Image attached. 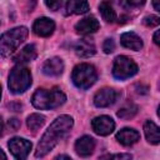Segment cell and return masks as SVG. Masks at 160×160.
I'll return each instance as SVG.
<instances>
[{"label": "cell", "instance_id": "3957f363", "mask_svg": "<svg viewBox=\"0 0 160 160\" xmlns=\"http://www.w3.org/2000/svg\"><path fill=\"white\" fill-rule=\"evenodd\" d=\"M28 35L29 30L26 26H18L4 32L0 36V56H10L25 41Z\"/></svg>", "mask_w": 160, "mask_h": 160}, {"label": "cell", "instance_id": "d4e9b609", "mask_svg": "<svg viewBox=\"0 0 160 160\" xmlns=\"http://www.w3.org/2000/svg\"><path fill=\"white\" fill-rule=\"evenodd\" d=\"M102 50L106 52V54H110L115 50V42L112 39H106L102 44Z\"/></svg>", "mask_w": 160, "mask_h": 160}, {"label": "cell", "instance_id": "6da1fadb", "mask_svg": "<svg viewBox=\"0 0 160 160\" xmlns=\"http://www.w3.org/2000/svg\"><path fill=\"white\" fill-rule=\"evenodd\" d=\"M72 125L74 120L70 115L58 116L41 136L35 150V158H44L45 155H48L56 146V144L71 130Z\"/></svg>", "mask_w": 160, "mask_h": 160}, {"label": "cell", "instance_id": "ba28073f", "mask_svg": "<svg viewBox=\"0 0 160 160\" xmlns=\"http://www.w3.org/2000/svg\"><path fill=\"white\" fill-rule=\"evenodd\" d=\"M91 128L92 130L101 136H106L109 134H111L115 129V122L114 120L108 116V115H101V116H96L95 119H92L91 121Z\"/></svg>", "mask_w": 160, "mask_h": 160}, {"label": "cell", "instance_id": "277c9868", "mask_svg": "<svg viewBox=\"0 0 160 160\" xmlns=\"http://www.w3.org/2000/svg\"><path fill=\"white\" fill-rule=\"evenodd\" d=\"M9 89L12 94H21L31 85V72L24 65H16L9 74Z\"/></svg>", "mask_w": 160, "mask_h": 160}, {"label": "cell", "instance_id": "5b68a950", "mask_svg": "<svg viewBox=\"0 0 160 160\" xmlns=\"http://www.w3.org/2000/svg\"><path fill=\"white\" fill-rule=\"evenodd\" d=\"M98 79V72L94 65L88 62H81L76 65L71 72V80L79 89H89L95 84Z\"/></svg>", "mask_w": 160, "mask_h": 160}, {"label": "cell", "instance_id": "2e32d148", "mask_svg": "<svg viewBox=\"0 0 160 160\" xmlns=\"http://www.w3.org/2000/svg\"><path fill=\"white\" fill-rule=\"evenodd\" d=\"M74 50L76 52L78 56L80 58H90L95 54L96 48L94 45V42L89 39H81L79 41L75 42L74 45Z\"/></svg>", "mask_w": 160, "mask_h": 160}, {"label": "cell", "instance_id": "4316f807", "mask_svg": "<svg viewBox=\"0 0 160 160\" xmlns=\"http://www.w3.org/2000/svg\"><path fill=\"white\" fill-rule=\"evenodd\" d=\"M9 126L12 129V130H16L19 126H20V121L18 119H11L9 120Z\"/></svg>", "mask_w": 160, "mask_h": 160}, {"label": "cell", "instance_id": "cb8c5ba5", "mask_svg": "<svg viewBox=\"0 0 160 160\" xmlns=\"http://www.w3.org/2000/svg\"><path fill=\"white\" fill-rule=\"evenodd\" d=\"M160 22V19L159 16H155V15H150V16H146L144 18V24L146 26H150V28H154V26H158Z\"/></svg>", "mask_w": 160, "mask_h": 160}, {"label": "cell", "instance_id": "5bb4252c", "mask_svg": "<svg viewBox=\"0 0 160 160\" xmlns=\"http://www.w3.org/2000/svg\"><path fill=\"white\" fill-rule=\"evenodd\" d=\"M139 139H140V134L131 128H124L116 132V140L124 146H130L138 142Z\"/></svg>", "mask_w": 160, "mask_h": 160}, {"label": "cell", "instance_id": "9c48e42d", "mask_svg": "<svg viewBox=\"0 0 160 160\" xmlns=\"http://www.w3.org/2000/svg\"><path fill=\"white\" fill-rule=\"evenodd\" d=\"M119 96V92L111 88H104L99 90L94 96V104L98 108H108L112 105Z\"/></svg>", "mask_w": 160, "mask_h": 160}, {"label": "cell", "instance_id": "1f68e13d", "mask_svg": "<svg viewBox=\"0 0 160 160\" xmlns=\"http://www.w3.org/2000/svg\"><path fill=\"white\" fill-rule=\"evenodd\" d=\"M152 5H154V8H155V10H156V11H160V6H159V2H156V1H155V2H152Z\"/></svg>", "mask_w": 160, "mask_h": 160}, {"label": "cell", "instance_id": "d6986e66", "mask_svg": "<svg viewBox=\"0 0 160 160\" xmlns=\"http://www.w3.org/2000/svg\"><path fill=\"white\" fill-rule=\"evenodd\" d=\"M89 11V2L88 1H75L70 0L65 4V15L71 14H85Z\"/></svg>", "mask_w": 160, "mask_h": 160}, {"label": "cell", "instance_id": "30bf717a", "mask_svg": "<svg viewBox=\"0 0 160 160\" xmlns=\"http://www.w3.org/2000/svg\"><path fill=\"white\" fill-rule=\"evenodd\" d=\"M32 30L38 36L48 38L55 30V22L49 18H39L32 25Z\"/></svg>", "mask_w": 160, "mask_h": 160}, {"label": "cell", "instance_id": "9a60e30c", "mask_svg": "<svg viewBox=\"0 0 160 160\" xmlns=\"http://www.w3.org/2000/svg\"><path fill=\"white\" fill-rule=\"evenodd\" d=\"M36 56H38L36 46H35L34 44H29V45L24 46V48L14 56V61H15L18 65H21V64H25V62H29V61L35 60Z\"/></svg>", "mask_w": 160, "mask_h": 160}, {"label": "cell", "instance_id": "f546056e", "mask_svg": "<svg viewBox=\"0 0 160 160\" xmlns=\"http://www.w3.org/2000/svg\"><path fill=\"white\" fill-rule=\"evenodd\" d=\"M0 160H8V159H6V155H5V152L1 150V148H0Z\"/></svg>", "mask_w": 160, "mask_h": 160}, {"label": "cell", "instance_id": "7402d4cb", "mask_svg": "<svg viewBox=\"0 0 160 160\" xmlns=\"http://www.w3.org/2000/svg\"><path fill=\"white\" fill-rule=\"evenodd\" d=\"M138 112V106L134 104V102H126L122 108H120V110L118 111V116L120 119H131L136 115Z\"/></svg>", "mask_w": 160, "mask_h": 160}, {"label": "cell", "instance_id": "603a6c76", "mask_svg": "<svg viewBox=\"0 0 160 160\" xmlns=\"http://www.w3.org/2000/svg\"><path fill=\"white\" fill-rule=\"evenodd\" d=\"M101 160H132V156L128 152H121V154H112L102 158Z\"/></svg>", "mask_w": 160, "mask_h": 160}, {"label": "cell", "instance_id": "f1b7e54d", "mask_svg": "<svg viewBox=\"0 0 160 160\" xmlns=\"http://www.w3.org/2000/svg\"><path fill=\"white\" fill-rule=\"evenodd\" d=\"M159 35H160V31H159V30H156V31H155V34H154V42H155L156 45H159V44H160Z\"/></svg>", "mask_w": 160, "mask_h": 160}, {"label": "cell", "instance_id": "7c38bea8", "mask_svg": "<svg viewBox=\"0 0 160 160\" xmlns=\"http://www.w3.org/2000/svg\"><path fill=\"white\" fill-rule=\"evenodd\" d=\"M100 28L99 21L96 20V18L94 16H88L81 19L79 22H76L75 25V30L78 34L81 35H88V34H92L95 31H98Z\"/></svg>", "mask_w": 160, "mask_h": 160}, {"label": "cell", "instance_id": "ac0fdd59", "mask_svg": "<svg viewBox=\"0 0 160 160\" xmlns=\"http://www.w3.org/2000/svg\"><path fill=\"white\" fill-rule=\"evenodd\" d=\"M144 132L146 136V140L154 145H158L160 142V131H159V126L154 122L148 120L144 124Z\"/></svg>", "mask_w": 160, "mask_h": 160}, {"label": "cell", "instance_id": "52a82bcc", "mask_svg": "<svg viewBox=\"0 0 160 160\" xmlns=\"http://www.w3.org/2000/svg\"><path fill=\"white\" fill-rule=\"evenodd\" d=\"M8 146L10 149V152L16 160H26L30 150H31V142L24 138H12L9 140Z\"/></svg>", "mask_w": 160, "mask_h": 160}, {"label": "cell", "instance_id": "8fae6325", "mask_svg": "<svg viewBox=\"0 0 160 160\" xmlns=\"http://www.w3.org/2000/svg\"><path fill=\"white\" fill-rule=\"evenodd\" d=\"M95 149V140L89 136V135H84L81 138H79L75 142V151L79 156H89L94 152Z\"/></svg>", "mask_w": 160, "mask_h": 160}, {"label": "cell", "instance_id": "44dd1931", "mask_svg": "<svg viewBox=\"0 0 160 160\" xmlns=\"http://www.w3.org/2000/svg\"><path fill=\"white\" fill-rule=\"evenodd\" d=\"M26 124H28V128L31 131H36V130H39L45 124V116L41 115V114H36V112L31 114V115L28 116Z\"/></svg>", "mask_w": 160, "mask_h": 160}, {"label": "cell", "instance_id": "484cf974", "mask_svg": "<svg viewBox=\"0 0 160 160\" xmlns=\"http://www.w3.org/2000/svg\"><path fill=\"white\" fill-rule=\"evenodd\" d=\"M45 5L48 6V8H50L51 10H58L61 5H62V2L61 1H45Z\"/></svg>", "mask_w": 160, "mask_h": 160}, {"label": "cell", "instance_id": "4dcf8cb0", "mask_svg": "<svg viewBox=\"0 0 160 160\" xmlns=\"http://www.w3.org/2000/svg\"><path fill=\"white\" fill-rule=\"evenodd\" d=\"M2 130H4V122H2V119L0 116V136L2 135Z\"/></svg>", "mask_w": 160, "mask_h": 160}, {"label": "cell", "instance_id": "7a4b0ae2", "mask_svg": "<svg viewBox=\"0 0 160 160\" xmlns=\"http://www.w3.org/2000/svg\"><path fill=\"white\" fill-rule=\"evenodd\" d=\"M65 101H66V95L59 88L38 89L31 98L32 105L40 110L55 109V108L62 105Z\"/></svg>", "mask_w": 160, "mask_h": 160}, {"label": "cell", "instance_id": "e0dca14e", "mask_svg": "<svg viewBox=\"0 0 160 160\" xmlns=\"http://www.w3.org/2000/svg\"><path fill=\"white\" fill-rule=\"evenodd\" d=\"M120 42L122 46L131 49V50H140L142 48V40L139 35H136L135 32H124L120 36Z\"/></svg>", "mask_w": 160, "mask_h": 160}, {"label": "cell", "instance_id": "ffe728a7", "mask_svg": "<svg viewBox=\"0 0 160 160\" xmlns=\"http://www.w3.org/2000/svg\"><path fill=\"white\" fill-rule=\"evenodd\" d=\"M99 10H100V14H101L102 19H104L106 22H114V21L116 20V12H115V10L112 9V6L110 5V2H108V1L100 2Z\"/></svg>", "mask_w": 160, "mask_h": 160}, {"label": "cell", "instance_id": "8992f818", "mask_svg": "<svg viewBox=\"0 0 160 160\" xmlns=\"http://www.w3.org/2000/svg\"><path fill=\"white\" fill-rule=\"evenodd\" d=\"M138 70L139 69H138L136 62L125 55H119L114 60L112 75H114V78H116L119 80H125V79L134 76L138 72Z\"/></svg>", "mask_w": 160, "mask_h": 160}, {"label": "cell", "instance_id": "d6a6232c", "mask_svg": "<svg viewBox=\"0 0 160 160\" xmlns=\"http://www.w3.org/2000/svg\"><path fill=\"white\" fill-rule=\"evenodd\" d=\"M0 98H1V86H0Z\"/></svg>", "mask_w": 160, "mask_h": 160}, {"label": "cell", "instance_id": "83f0119b", "mask_svg": "<svg viewBox=\"0 0 160 160\" xmlns=\"http://www.w3.org/2000/svg\"><path fill=\"white\" fill-rule=\"evenodd\" d=\"M54 160H71V158L68 156V155H65V154H61V155H58Z\"/></svg>", "mask_w": 160, "mask_h": 160}, {"label": "cell", "instance_id": "4fadbf2b", "mask_svg": "<svg viewBox=\"0 0 160 160\" xmlns=\"http://www.w3.org/2000/svg\"><path fill=\"white\" fill-rule=\"evenodd\" d=\"M64 71V62L60 58L54 56L42 64V72L48 76H59Z\"/></svg>", "mask_w": 160, "mask_h": 160}]
</instances>
